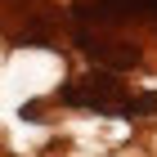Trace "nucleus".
I'll return each instance as SVG.
<instances>
[{"label":"nucleus","mask_w":157,"mask_h":157,"mask_svg":"<svg viewBox=\"0 0 157 157\" xmlns=\"http://www.w3.org/2000/svg\"><path fill=\"white\" fill-rule=\"evenodd\" d=\"M63 103H72V108H90V112H130V94H126V85L117 81V72H90V76H76L59 90Z\"/></svg>","instance_id":"1"},{"label":"nucleus","mask_w":157,"mask_h":157,"mask_svg":"<svg viewBox=\"0 0 157 157\" xmlns=\"http://www.w3.org/2000/svg\"><path fill=\"white\" fill-rule=\"evenodd\" d=\"M85 54L99 63V67H108V72H130L135 63L144 59L135 40H117V36H81Z\"/></svg>","instance_id":"2"},{"label":"nucleus","mask_w":157,"mask_h":157,"mask_svg":"<svg viewBox=\"0 0 157 157\" xmlns=\"http://www.w3.org/2000/svg\"><path fill=\"white\" fill-rule=\"evenodd\" d=\"M90 18L117 23V18H157V0H94Z\"/></svg>","instance_id":"3"}]
</instances>
